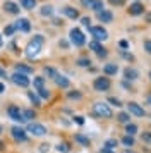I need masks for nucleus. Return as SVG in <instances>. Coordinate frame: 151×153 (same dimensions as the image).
<instances>
[{
    "label": "nucleus",
    "instance_id": "nucleus-1",
    "mask_svg": "<svg viewBox=\"0 0 151 153\" xmlns=\"http://www.w3.org/2000/svg\"><path fill=\"white\" fill-rule=\"evenodd\" d=\"M43 42H45L43 35H34L29 40V43L26 45V48H24V55L27 59H36V57L40 55L41 48H43Z\"/></svg>",
    "mask_w": 151,
    "mask_h": 153
},
{
    "label": "nucleus",
    "instance_id": "nucleus-2",
    "mask_svg": "<svg viewBox=\"0 0 151 153\" xmlns=\"http://www.w3.org/2000/svg\"><path fill=\"white\" fill-rule=\"evenodd\" d=\"M69 40H70V43L76 45V47H82V45L86 43V36H84V33H82L81 29L72 28L69 31Z\"/></svg>",
    "mask_w": 151,
    "mask_h": 153
},
{
    "label": "nucleus",
    "instance_id": "nucleus-3",
    "mask_svg": "<svg viewBox=\"0 0 151 153\" xmlns=\"http://www.w3.org/2000/svg\"><path fill=\"white\" fill-rule=\"evenodd\" d=\"M89 35L93 36V40L96 42H105L108 38V31L103 28V26H89Z\"/></svg>",
    "mask_w": 151,
    "mask_h": 153
},
{
    "label": "nucleus",
    "instance_id": "nucleus-4",
    "mask_svg": "<svg viewBox=\"0 0 151 153\" xmlns=\"http://www.w3.org/2000/svg\"><path fill=\"white\" fill-rule=\"evenodd\" d=\"M93 110L98 117H103V119H110L113 114H112V108H110V105L107 103H101V102H98V103L93 105Z\"/></svg>",
    "mask_w": 151,
    "mask_h": 153
},
{
    "label": "nucleus",
    "instance_id": "nucleus-5",
    "mask_svg": "<svg viewBox=\"0 0 151 153\" xmlns=\"http://www.w3.org/2000/svg\"><path fill=\"white\" fill-rule=\"evenodd\" d=\"M10 81H12L14 84L21 86V88H27V86L31 84V81H29L27 74H22V72H14L12 76H10Z\"/></svg>",
    "mask_w": 151,
    "mask_h": 153
},
{
    "label": "nucleus",
    "instance_id": "nucleus-6",
    "mask_svg": "<svg viewBox=\"0 0 151 153\" xmlns=\"http://www.w3.org/2000/svg\"><path fill=\"white\" fill-rule=\"evenodd\" d=\"M93 86H95L96 91H108L110 86H112V83H110L108 77H96L95 81H93Z\"/></svg>",
    "mask_w": 151,
    "mask_h": 153
},
{
    "label": "nucleus",
    "instance_id": "nucleus-7",
    "mask_svg": "<svg viewBox=\"0 0 151 153\" xmlns=\"http://www.w3.org/2000/svg\"><path fill=\"white\" fill-rule=\"evenodd\" d=\"M7 114H9V117L16 120V122H26L24 120V115H22V110H21L19 107H16V105H10L9 108H7Z\"/></svg>",
    "mask_w": 151,
    "mask_h": 153
},
{
    "label": "nucleus",
    "instance_id": "nucleus-8",
    "mask_svg": "<svg viewBox=\"0 0 151 153\" xmlns=\"http://www.w3.org/2000/svg\"><path fill=\"white\" fill-rule=\"evenodd\" d=\"M27 132H31L33 136H45L47 134V127L40 122H31V124L27 126Z\"/></svg>",
    "mask_w": 151,
    "mask_h": 153
},
{
    "label": "nucleus",
    "instance_id": "nucleus-9",
    "mask_svg": "<svg viewBox=\"0 0 151 153\" xmlns=\"http://www.w3.org/2000/svg\"><path fill=\"white\" fill-rule=\"evenodd\" d=\"M81 4L86 9H91V10H95V12H100V10L105 9L103 0H81Z\"/></svg>",
    "mask_w": 151,
    "mask_h": 153
},
{
    "label": "nucleus",
    "instance_id": "nucleus-10",
    "mask_svg": "<svg viewBox=\"0 0 151 153\" xmlns=\"http://www.w3.org/2000/svg\"><path fill=\"white\" fill-rule=\"evenodd\" d=\"M27 131H24L22 127H19V126H14L12 129H10V134H12V138L16 139V141H21V143H24L27 139Z\"/></svg>",
    "mask_w": 151,
    "mask_h": 153
},
{
    "label": "nucleus",
    "instance_id": "nucleus-11",
    "mask_svg": "<svg viewBox=\"0 0 151 153\" xmlns=\"http://www.w3.org/2000/svg\"><path fill=\"white\" fill-rule=\"evenodd\" d=\"M2 7H4V10H5L7 14H12V16H17L21 12V5L16 4V2H10V0H5Z\"/></svg>",
    "mask_w": 151,
    "mask_h": 153
},
{
    "label": "nucleus",
    "instance_id": "nucleus-12",
    "mask_svg": "<svg viewBox=\"0 0 151 153\" xmlns=\"http://www.w3.org/2000/svg\"><path fill=\"white\" fill-rule=\"evenodd\" d=\"M127 110H129L130 115H136V117H143L144 114H146L143 107L139 103H136V102H129L127 103Z\"/></svg>",
    "mask_w": 151,
    "mask_h": 153
},
{
    "label": "nucleus",
    "instance_id": "nucleus-13",
    "mask_svg": "<svg viewBox=\"0 0 151 153\" xmlns=\"http://www.w3.org/2000/svg\"><path fill=\"white\" fill-rule=\"evenodd\" d=\"M14 24H16V29L21 31V33H29V31H31V22H29V19H26V17L17 19Z\"/></svg>",
    "mask_w": 151,
    "mask_h": 153
},
{
    "label": "nucleus",
    "instance_id": "nucleus-14",
    "mask_svg": "<svg viewBox=\"0 0 151 153\" xmlns=\"http://www.w3.org/2000/svg\"><path fill=\"white\" fill-rule=\"evenodd\" d=\"M89 48L95 52L98 57H107V48H103L101 42H96V40H91L89 42Z\"/></svg>",
    "mask_w": 151,
    "mask_h": 153
},
{
    "label": "nucleus",
    "instance_id": "nucleus-15",
    "mask_svg": "<svg viewBox=\"0 0 151 153\" xmlns=\"http://www.w3.org/2000/svg\"><path fill=\"white\" fill-rule=\"evenodd\" d=\"M127 12H129V16H141V14H144V5L141 2H134V4L129 5Z\"/></svg>",
    "mask_w": 151,
    "mask_h": 153
},
{
    "label": "nucleus",
    "instance_id": "nucleus-16",
    "mask_svg": "<svg viewBox=\"0 0 151 153\" xmlns=\"http://www.w3.org/2000/svg\"><path fill=\"white\" fill-rule=\"evenodd\" d=\"M60 12H62L64 16H65V17H69V19H79V10H77L76 7L65 5V7H62Z\"/></svg>",
    "mask_w": 151,
    "mask_h": 153
},
{
    "label": "nucleus",
    "instance_id": "nucleus-17",
    "mask_svg": "<svg viewBox=\"0 0 151 153\" xmlns=\"http://www.w3.org/2000/svg\"><path fill=\"white\" fill-rule=\"evenodd\" d=\"M124 77L127 81H136L137 77H139V71L134 69V67H125L124 69Z\"/></svg>",
    "mask_w": 151,
    "mask_h": 153
},
{
    "label": "nucleus",
    "instance_id": "nucleus-18",
    "mask_svg": "<svg viewBox=\"0 0 151 153\" xmlns=\"http://www.w3.org/2000/svg\"><path fill=\"white\" fill-rule=\"evenodd\" d=\"M96 14H98V19L101 22H105V24H108V22L113 21V14H112L110 10H107V9H103L100 12H96Z\"/></svg>",
    "mask_w": 151,
    "mask_h": 153
},
{
    "label": "nucleus",
    "instance_id": "nucleus-19",
    "mask_svg": "<svg viewBox=\"0 0 151 153\" xmlns=\"http://www.w3.org/2000/svg\"><path fill=\"white\" fill-rule=\"evenodd\" d=\"M118 72V65L117 64H105L103 65V74L105 76H115Z\"/></svg>",
    "mask_w": 151,
    "mask_h": 153
},
{
    "label": "nucleus",
    "instance_id": "nucleus-20",
    "mask_svg": "<svg viewBox=\"0 0 151 153\" xmlns=\"http://www.w3.org/2000/svg\"><path fill=\"white\" fill-rule=\"evenodd\" d=\"M55 83H57L58 88H64V90L70 86V81H69L65 76H60V74H57V76H55Z\"/></svg>",
    "mask_w": 151,
    "mask_h": 153
},
{
    "label": "nucleus",
    "instance_id": "nucleus-21",
    "mask_svg": "<svg viewBox=\"0 0 151 153\" xmlns=\"http://www.w3.org/2000/svg\"><path fill=\"white\" fill-rule=\"evenodd\" d=\"M45 79L47 77H43V76H36L31 81V84H33V88H34V91H38V90H41V88H45Z\"/></svg>",
    "mask_w": 151,
    "mask_h": 153
},
{
    "label": "nucleus",
    "instance_id": "nucleus-22",
    "mask_svg": "<svg viewBox=\"0 0 151 153\" xmlns=\"http://www.w3.org/2000/svg\"><path fill=\"white\" fill-rule=\"evenodd\" d=\"M19 5L26 10H33V9H36L38 2L36 0H19Z\"/></svg>",
    "mask_w": 151,
    "mask_h": 153
},
{
    "label": "nucleus",
    "instance_id": "nucleus-23",
    "mask_svg": "<svg viewBox=\"0 0 151 153\" xmlns=\"http://www.w3.org/2000/svg\"><path fill=\"white\" fill-rule=\"evenodd\" d=\"M27 98H29V100H31V103L36 105V107H40V105H41L40 95H38V93H34V91H27Z\"/></svg>",
    "mask_w": 151,
    "mask_h": 153
},
{
    "label": "nucleus",
    "instance_id": "nucleus-24",
    "mask_svg": "<svg viewBox=\"0 0 151 153\" xmlns=\"http://www.w3.org/2000/svg\"><path fill=\"white\" fill-rule=\"evenodd\" d=\"M40 14L43 16V17H50V16H53V7L52 5H43V7L40 9Z\"/></svg>",
    "mask_w": 151,
    "mask_h": 153
},
{
    "label": "nucleus",
    "instance_id": "nucleus-25",
    "mask_svg": "<svg viewBox=\"0 0 151 153\" xmlns=\"http://www.w3.org/2000/svg\"><path fill=\"white\" fill-rule=\"evenodd\" d=\"M16 72H22V74H31L33 69L29 65H24V64H16Z\"/></svg>",
    "mask_w": 151,
    "mask_h": 153
},
{
    "label": "nucleus",
    "instance_id": "nucleus-26",
    "mask_svg": "<svg viewBox=\"0 0 151 153\" xmlns=\"http://www.w3.org/2000/svg\"><path fill=\"white\" fill-rule=\"evenodd\" d=\"M16 31H17V29H16V24H7L5 28H4V31H2V35L4 36H12Z\"/></svg>",
    "mask_w": 151,
    "mask_h": 153
},
{
    "label": "nucleus",
    "instance_id": "nucleus-27",
    "mask_svg": "<svg viewBox=\"0 0 151 153\" xmlns=\"http://www.w3.org/2000/svg\"><path fill=\"white\" fill-rule=\"evenodd\" d=\"M43 74H45V76H48V77H52V79H55V76H57L58 72H57L53 67H48V65H45V67H43ZM45 76H43V77H45Z\"/></svg>",
    "mask_w": 151,
    "mask_h": 153
},
{
    "label": "nucleus",
    "instance_id": "nucleus-28",
    "mask_svg": "<svg viewBox=\"0 0 151 153\" xmlns=\"http://www.w3.org/2000/svg\"><path fill=\"white\" fill-rule=\"evenodd\" d=\"M117 120H118V122H122V124H129L130 114H127V112H120V114L117 115Z\"/></svg>",
    "mask_w": 151,
    "mask_h": 153
},
{
    "label": "nucleus",
    "instance_id": "nucleus-29",
    "mask_svg": "<svg viewBox=\"0 0 151 153\" xmlns=\"http://www.w3.org/2000/svg\"><path fill=\"white\" fill-rule=\"evenodd\" d=\"M22 115H24V120H33V119H36V112L33 108H26V110H22Z\"/></svg>",
    "mask_w": 151,
    "mask_h": 153
},
{
    "label": "nucleus",
    "instance_id": "nucleus-30",
    "mask_svg": "<svg viewBox=\"0 0 151 153\" xmlns=\"http://www.w3.org/2000/svg\"><path fill=\"white\" fill-rule=\"evenodd\" d=\"M74 139L77 141V143H81L82 146H89V138H86V136H84V134H81V132H79V134H76Z\"/></svg>",
    "mask_w": 151,
    "mask_h": 153
},
{
    "label": "nucleus",
    "instance_id": "nucleus-31",
    "mask_svg": "<svg viewBox=\"0 0 151 153\" xmlns=\"http://www.w3.org/2000/svg\"><path fill=\"white\" fill-rule=\"evenodd\" d=\"M122 143L127 146V148H132V146H134V136H129V134H127V136H124Z\"/></svg>",
    "mask_w": 151,
    "mask_h": 153
},
{
    "label": "nucleus",
    "instance_id": "nucleus-32",
    "mask_svg": "<svg viewBox=\"0 0 151 153\" xmlns=\"http://www.w3.org/2000/svg\"><path fill=\"white\" fill-rule=\"evenodd\" d=\"M125 132H127V134H129V136H134V134H136L137 132V126L136 124H127L125 126Z\"/></svg>",
    "mask_w": 151,
    "mask_h": 153
},
{
    "label": "nucleus",
    "instance_id": "nucleus-33",
    "mask_svg": "<svg viewBox=\"0 0 151 153\" xmlns=\"http://www.w3.org/2000/svg\"><path fill=\"white\" fill-rule=\"evenodd\" d=\"M117 145H118V141H117V139H113V138H110V139H107V141H105V148H110V150H115Z\"/></svg>",
    "mask_w": 151,
    "mask_h": 153
},
{
    "label": "nucleus",
    "instance_id": "nucleus-34",
    "mask_svg": "<svg viewBox=\"0 0 151 153\" xmlns=\"http://www.w3.org/2000/svg\"><path fill=\"white\" fill-rule=\"evenodd\" d=\"M77 65L79 67H89V64H91V60H89L88 57H81V59H77Z\"/></svg>",
    "mask_w": 151,
    "mask_h": 153
},
{
    "label": "nucleus",
    "instance_id": "nucleus-35",
    "mask_svg": "<svg viewBox=\"0 0 151 153\" xmlns=\"http://www.w3.org/2000/svg\"><path fill=\"white\" fill-rule=\"evenodd\" d=\"M69 150H70V146H69L67 143H60V145H57V152L58 153H69Z\"/></svg>",
    "mask_w": 151,
    "mask_h": 153
},
{
    "label": "nucleus",
    "instance_id": "nucleus-36",
    "mask_svg": "<svg viewBox=\"0 0 151 153\" xmlns=\"http://www.w3.org/2000/svg\"><path fill=\"white\" fill-rule=\"evenodd\" d=\"M141 139H143V143H148V145H151V132H150V131H144L143 134H141Z\"/></svg>",
    "mask_w": 151,
    "mask_h": 153
},
{
    "label": "nucleus",
    "instance_id": "nucleus-37",
    "mask_svg": "<svg viewBox=\"0 0 151 153\" xmlns=\"http://www.w3.org/2000/svg\"><path fill=\"white\" fill-rule=\"evenodd\" d=\"M36 93L40 95V98H45V100L50 98V90H47V88H41V90H38Z\"/></svg>",
    "mask_w": 151,
    "mask_h": 153
},
{
    "label": "nucleus",
    "instance_id": "nucleus-38",
    "mask_svg": "<svg viewBox=\"0 0 151 153\" xmlns=\"http://www.w3.org/2000/svg\"><path fill=\"white\" fill-rule=\"evenodd\" d=\"M143 48H144L146 53H150L151 55V40H144L143 42Z\"/></svg>",
    "mask_w": 151,
    "mask_h": 153
},
{
    "label": "nucleus",
    "instance_id": "nucleus-39",
    "mask_svg": "<svg viewBox=\"0 0 151 153\" xmlns=\"http://www.w3.org/2000/svg\"><path fill=\"white\" fill-rule=\"evenodd\" d=\"M108 103L115 105V107H122V102H120L118 98H115V97H110V98H108Z\"/></svg>",
    "mask_w": 151,
    "mask_h": 153
},
{
    "label": "nucleus",
    "instance_id": "nucleus-40",
    "mask_svg": "<svg viewBox=\"0 0 151 153\" xmlns=\"http://www.w3.org/2000/svg\"><path fill=\"white\" fill-rule=\"evenodd\" d=\"M67 97L72 98V100H74V98H76V100H79V98H81V93H79V91H69Z\"/></svg>",
    "mask_w": 151,
    "mask_h": 153
},
{
    "label": "nucleus",
    "instance_id": "nucleus-41",
    "mask_svg": "<svg viewBox=\"0 0 151 153\" xmlns=\"http://www.w3.org/2000/svg\"><path fill=\"white\" fill-rule=\"evenodd\" d=\"M112 5H117V7H122V5H125V0H108Z\"/></svg>",
    "mask_w": 151,
    "mask_h": 153
},
{
    "label": "nucleus",
    "instance_id": "nucleus-42",
    "mask_svg": "<svg viewBox=\"0 0 151 153\" xmlns=\"http://www.w3.org/2000/svg\"><path fill=\"white\" fill-rule=\"evenodd\" d=\"M81 24L86 26V28H89V26H91V19H89V17H81Z\"/></svg>",
    "mask_w": 151,
    "mask_h": 153
},
{
    "label": "nucleus",
    "instance_id": "nucleus-43",
    "mask_svg": "<svg viewBox=\"0 0 151 153\" xmlns=\"http://www.w3.org/2000/svg\"><path fill=\"white\" fill-rule=\"evenodd\" d=\"M48 150H50V145H48V143H43V145H40V153H47Z\"/></svg>",
    "mask_w": 151,
    "mask_h": 153
},
{
    "label": "nucleus",
    "instance_id": "nucleus-44",
    "mask_svg": "<svg viewBox=\"0 0 151 153\" xmlns=\"http://www.w3.org/2000/svg\"><path fill=\"white\" fill-rule=\"evenodd\" d=\"M74 120H76V122H77L79 126H82V124H84V117H81V115H76V117H74Z\"/></svg>",
    "mask_w": 151,
    "mask_h": 153
},
{
    "label": "nucleus",
    "instance_id": "nucleus-45",
    "mask_svg": "<svg viewBox=\"0 0 151 153\" xmlns=\"http://www.w3.org/2000/svg\"><path fill=\"white\" fill-rule=\"evenodd\" d=\"M118 45H120V48H122V50H127V48H129V43L125 42V40H122Z\"/></svg>",
    "mask_w": 151,
    "mask_h": 153
},
{
    "label": "nucleus",
    "instance_id": "nucleus-46",
    "mask_svg": "<svg viewBox=\"0 0 151 153\" xmlns=\"http://www.w3.org/2000/svg\"><path fill=\"white\" fill-rule=\"evenodd\" d=\"M122 55L125 57L127 60H134V55H132V53H127V52H124V50H122Z\"/></svg>",
    "mask_w": 151,
    "mask_h": 153
},
{
    "label": "nucleus",
    "instance_id": "nucleus-47",
    "mask_svg": "<svg viewBox=\"0 0 151 153\" xmlns=\"http://www.w3.org/2000/svg\"><path fill=\"white\" fill-rule=\"evenodd\" d=\"M144 21L148 22V24H151V12H146L144 14Z\"/></svg>",
    "mask_w": 151,
    "mask_h": 153
},
{
    "label": "nucleus",
    "instance_id": "nucleus-48",
    "mask_svg": "<svg viewBox=\"0 0 151 153\" xmlns=\"http://www.w3.org/2000/svg\"><path fill=\"white\" fill-rule=\"evenodd\" d=\"M100 153H113V150H110V148H105V146H103L101 150H100Z\"/></svg>",
    "mask_w": 151,
    "mask_h": 153
},
{
    "label": "nucleus",
    "instance_id": "nucleus-49",
    "mask_svg": "<svg viewBox=\"0 0 151 153\" xmlns=\"http://www.w3.org/2000/svg\"><path fill=\"white\" fill-rule=\"evenodd\" d=\"M58 45H60V47H64V48H67V47H69V43L65 42V40H60V42H58Z\"/></svg>",
    "mask_w": 151,
    "mask_h": 153
},
{
    "label": "nucleus",
    "instance_id": "nucleus-50",
    "mask_svg": "<svg viewBox=\"0 0 151 153\" xmlns=\"http://www.w3.org/2000/svg\"><path fill=\"white\" fill-rule=\"evenodd\" d=\"M0 77H4V79L7 77V72H5L4 69H0Z\"/></svg>",
    "mask_w": 151,
    "mask_h": 153
},
{
    "label": "nucleus",
    "instance_id": "nucleus-51",
    "mask_svg": "<svg viewBox=\"0 0 151 153\" xmlns=\"http://www.w3.org/2000/svg\"><path fill=\"white\" fill-rule=\"evenodd\" d=\"M4 91H5V84L0 83V93H4Z\"/></svg>",
    "mask_w": 151,
    "mask_h": 153
},
{
    "label": "nucleus",
    "instance_id": "nucleus-52",
    "mask_svg": "<svg viewBox=\"0 0 151 153\" xmlns=\"http://www.w3.org/2000/svg\"><path fill=\"white\" fill-rule=\"evenodd\" d=\"M2 45H4V35L0 33V48H2Z\"/></svg>",
    "mask_w": 151,
    "mask_h": 153
},
{
    "label": "nucleus",
    "instance_id": "nucleus-53",
    "mask_svg": "<svg viewBox=\"0 0 151 153\" xmlns=\"http://www.w3.org/2000/svg\"><path fill=\"white\" fill-rule=\"evenodd\" d=\"M2 148H4V143H2V141H0V150H2Z\"/></svg>",
    "mask_w": 151,
    "mask_h": 153
},
{
    "label": "nucleus",
    "instance_id": "nucleus-54",
    "mask_svg": "<svg viewBox=\"0 0 151 153\" xmlns=\"http://www.w3.org/2000/svg\"><path fill=\"white\" fill-rule=\"evenodd\" d=\"M124 153H134V152H129V150H125V152H124Z\"/></svg>",
    "mask_w": 151,
    "mask_h": 153
},
{
    "label": "nucleus",
    "instance_id": "nucleus-55",
    "mask_svg": "<svg viewBox=\"0 0 151 153\" xmlns=\"http://www.w3.org/2000/svg\"><path fill=\"white\" fill-rule=\"evenodd\" d=\"M148 100H150V103H151V95H150V97H148Z\"/></svg>",
    "mask_w": 151,
    "mask_h": 153
},
{
    "label": "nucleus",
    "instance_id": "nucleus-56",
    "mask_svg": "<svg viewBox=\"0 0 151 153\" xmlns=\"http://www.w3.org/2000/svg\"><path fill=\"white\" fill-rule=\"evenodd\" d=\"M150 79H151V71H150Z\"/></svg>",
    "mask_w": 151,
    "mask_h": 153
},
{
    "label": "nucleus",
    "instance_id": "nucleus-57",
    "mask_svg": "<svg viewBox=\"0 0 151 153\" xmlns=\"http://www.w3.org/2000/svg\"><path fill=\"white\" fill-rule=\"evenodd\" d=\"M134 2H141V0H134Z\"/></svg>",
    "mask_w": 151,
    "mask_h": 153
},
{
    "label": "nucleus",
    "instance_id": "nucleus-58",
    "mask_svg": "<svg viewBox=\"0 0 151 153\" xmlns=\"http://www.w3.org/2000/svg\"><path fill=\"white\" fill-rule=\"evenodd\" d=\"M0 131H2V127H0Z\"/></svg>",
    "mask_w": 151,
    "mask_h": 153
}]
</instances>
